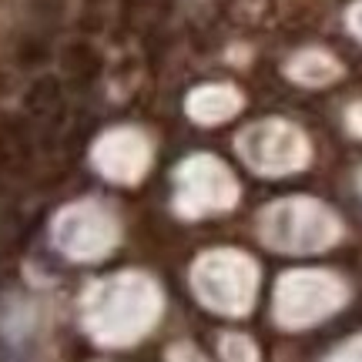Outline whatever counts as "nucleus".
I'll return each instance as SVG.
<instances>
[{"label": "nucleus", "mask_w": 362, "mask_h": 362, "mask_svg": "<svg viewBox=\"0 0 362 362\" xmlns=\"http://www.w3.org/2000/svg\"><path fill=\"white\" fill-rule=\"evenodd\" d=\"M24 111L27 117H34L40 124L57 128L64 121V88L54 74H40L30 81V88L24 90Z\"/></svg>", "instance_id": "f257e3e1"}, {"label": "nucleus", "mask_w": 362, "mask_h": 362, "mask_svg": "<svg viewBox=\"0 0 362 362\" xmlns=\"http://www.w3.org/2000/svg\"><path fill=\"white\" fill-rule=\"evenodd\" d=\"M61 67H64V78L74 88H90L94 81L101 78L104 57L88 40H71L64 51H61Z\"/></svg>", "instance_id": "f03ea898"}, {"label": "nucleus", "mask_w": 362, "mask_h": 362, "mask_svg": "<svg viewBox=\"0 0 362 362\" xmlns=\"http://www.w3.org/2000/svg\"><path fill=\"white\" fill-rule=\"evenodd\" d=\"M47 54H51L47 40L27 37L24 44L17 47V64H21V67H34V64H40V61H47Z\"/></svg>", "instance_id": "7ed1b4c3"}, {"label": "nucleus", "mask_w": 362, "mask_h": 362, "mask_svg": "<svg viewBox=\"0 0 362 362\" xmlns=\"http://www.w3.org/2000/svg\"><path fill=\"white\" fill-rule=\"evenodd\" d=\"M78 24H81V30H88V34L101 30V24H104V7H98V0H84Z\"/></svg>", "instance_id": "20e7f679"}, {"label": "nucleus", "mask_w": 362, "mask_h": 362, "mask_svg": "<svg viewBox=\"0 0 362 362\" xmlns=\"http://www.w3.org/2000/svg\"><path fill=\"white\" fill-rule=\"evenodd\" d=\"M151 0H121V11H124V21L128 24H134L138 21V13H144V7H148Z\"/></svg>", "instance_id": "39448f33"}]
</instances>
